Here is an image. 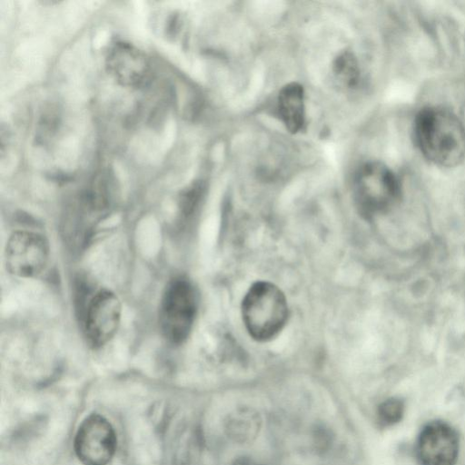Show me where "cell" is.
<instances>
[{
  "label": "cell",
  "instance_id": "obj_1",
  "mask_svg": "<svg viewBox=\"0 0 465 465\" xmlns=\"http://www.w3.org/2000/svg\"><path fill=\"white\" fill-rule=\"evenodd\" d=\"M414 139L421 154L440 167H453L465 157V128L442 107L423 108L414 121Z\"/></svg>",
  "mask_w": 465,
  "mask_h": 465
},
{
  "label": "cell",
  "instance_id": "obj_2",
  "mask_svg": "<svg viewBox=\"0 0 465 465\" xmlns=\"http://www.w3.org/2000/svg\"><path fill=\"white\" fill-rule=\"evenodd\" d=\"M242 314L249 334L256 341L274 338L288 319V304L283 292L269 282H257L246 292Z\"/></svg>",
  "mask_w": 465,
  "mask_h": 465
},
{
  "label": "cell",
  "instance_id": "obj_3",
  "mask_svg": "<svg viewBox=\"0 0 465 465\" xmlns=\"http://www.w3.org/2000/svg\"><path fill=\"white\" fill-rule=\"evenodd\" d=\"M197 312V297L185 278L172 280L163 294L159 322L164 338L173 344L183 343L189 336Z\"/></svg>",
  "mask_w": 465,
  "mask_h": 465
},
{
  "label": "cell",
  "instance_id": "obj_4",
  "mask_svg": "<svg viewBox=\"0 0 465 465\" xmlns=\"http://www.w3.org/2000/svg\"><path fill=\"white\" fill-rule=\"evenodd\" d=\"M353 194L360 213L366 218L388 210L399 198L397 176L386 165L371 162L362 165L354 180Z\"/></svg>",
  "mask_w": 465,
  "mask_h": 465
},
{
  "label": "cell",
  "instance_id": "obj_5",
  "mask_svg": "<svg viewBox=\"0 0 465 465\" xmlns=\"http://www.w3.org/2000/svg\"><path fill=\"white\" fill-rule=\"evenodd\" d=\"M117 446L116 433L104 416L93 413L79 425L74 439V449L84 465H107Z\"/></svg>",
  "mask_w": 465,
  "mask_h": 465
},
{
  "label": "cell",
  "instance_id": "obj_6",
  "mask_svg": "<svg viewBox=\"0 0 465 465\" xmlns=\"http://www.w3.org/2000/svg\"><path fill=\"white\" fill-rule=\"evenodd\" d=\"M48 257V242L37 232L16 231L6 243V267L10 273L18 277L38 275L45 269Z\"/></svg>",
  "mask_w": 465,
  "mask_h": 465
},
{
  "label": "cell",
  "instance_id": "obj_7",
  "mask_svg": "<svg viewBox=\"0 0 465 465\" xmlns=\"http://www.w3.org/2000/svg\"><path fill=\"white\" fill-rule=\"evenodd\" d=\"M122 316L118 297L108 290L98 291L89 301L84 317V331L93 347L106 344L116 333Z\"/></svg>",
  "mask_w": 465,
  "mask_h": 465
},
{
  "label": "cell",
  "instance_id": "obj_8",
  "mask_svg": "<svg viewBox=\"0 0 465 465\" xmlns=\"http://www.w3.org/2000/svg\"><path fill=\"white\" fill-rule=\"evenodd\" d=\"M415 454L420 465H455L459 456L456 430L443 421L428 423L419 434Z\"/></svg>",
  "mask_w": 465,
  "mask_h": 465
},
{
  "label": "cell",
  "instance_id": "obj_9",
  "mask_svg": "<svg viewBox=\"0 0 465 465\" xmlns=\"http://www.w3.org/2000/svg\"><path fill=\"white\" fill-rule=\"evenodd\" d=\"M106 65L114 79L124 86H140L150 74L146 56L136 47L125 43H117L110 49Z\"/></svg>",
  "mask_w": 465,
  "mask_h": 465
},
{
  "label": "cell",
  "instance_id": "obj_10",
  "mask_svg": "<svg viewBox=\"0 0 465 465\" xmlns=\"http://www.w3.org/2000/svg\"><path fill=\"white\" fill-rule=\"evenodd\" d=\"M278 106L281 118L292 133L299 132L305 122L304 92L302 85L292 83L279 93Z\"/></svg>",
  "mask_w": 465,
  "mask_h": 465
},
{
  "label": "cell",
  "instance_id": "obj_11",
  "mask_svg": "<svg viewBox=\"0 0 465 465\" xmlns=\"http://www.w3.org/2000/svg\"><path fill=\"white\" fill-rule=\"evenodd\" d=\"M333 71L337 79L347 86L356 84L360 76L357 60L351 53H344L336 58Z\"/></svg>",
  "mask_w": 465,
  "mask_h": 465
},
{
  "label": "cell",
  "instance_id": "obj_12",
  "mask_svg": "<svg viewBox=\"0 0 465 465\" xmlns=\"http://www.w3.org/2000/svg\"><path fill=\"white\" fill-rule=\"evenodd\" d=\"M402 401L391 398L381 402L377 411L378 420L381 426L387 427L398 423L403 416Z\"/></svg>",
  "mask_w": 465,
  "mask_h": 465
},
{
  "label": "cell",
  "instance_id": "obj_13",
  "mask_svg": "<svg viewBox=\"0 0 465 465\" xmlns=\"http://www.w3.org/2000/svg\"><path fill=\"white\" fill-rule=\"evenodd\" d=\"M202 191L203 186L201 183H196L183 193L180 206L184 213L188 214L193 210L196 203L199 201Z\"/></svg>",
  "mask_w": 465,
  "mask_h": 465
},
{
  "label": "cell",
  "instance_id": "obj_14",
  "mask_svg": "<svg viewBox=\"0 0 465 465\" xmlns=\"http://www.w3.org/2000/svg\"><path fill=\"white\" fill-rule=\"evenodd\" d=\"M232 465H262L249 458H240L236 460Z\"/></svg>",
  "mask_w": 465,
  "mask_h": 465
}]
</instances>
